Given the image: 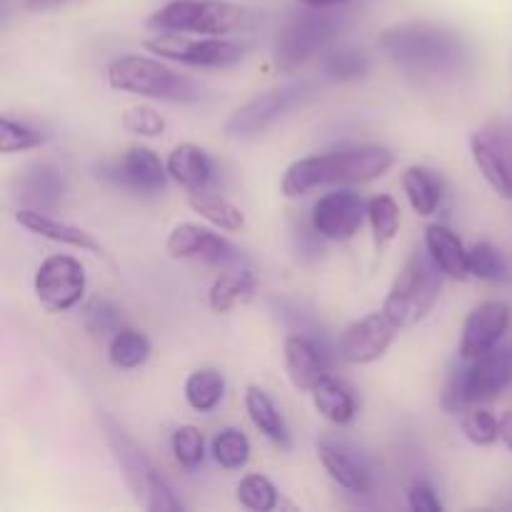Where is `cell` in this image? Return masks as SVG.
Returning a JSON list of instances; mask_svg holds the SVG:
<instances>
[{"label":"cell","instance_id":"cell-1","mask_svg":"<svg viewBox=\"0 0 512 512\" xmlns=\"http://www.w3.org/2000/svg\"><path fill=\"white\" fill-rule=\"evenodd\" d=\"M395 165V153L385 145H355L308 155L288 165L283 175L285 198H303L318 188H348L383 178Z\"/></svg>","mask_w":512,"mask_h":512},{"label":"cell","instance_id":"cell-2","mask_svg":"<svg viewBox=\"0 0 512 512\" xmlns=\"http://www.w3.org/2000/svg\"><path fill=\"white\" fill-rule=\"evenodd\" d=\"M378 48L410 73H455L468 60V45L455 30L418 20L385 30Z\"/></svg>","mask_w":512,"mask_h":512},{"label":"cell","instance_id":"cell-3","mask_svg":"<svg viewBox=\"0 0 512 512\" xmlns=\"http://www.w3.org/2000/svg\"><path fill=\"white\" fill-rule=\"evenodd\" d=\"M105 83L118 93L163 100V103H198L205 98V90L198 80L170 68L163 58H148V55L115 58L105 70Z\"/></svg>","mask_w":512,"mask_h":512},{"label":"cell","instance_id":"cell-4","mask_svg":"<svg viewBox=\"0 0 512 512\" xmlns=\"http://www.w3.org/2000/svg\"><path fill=\"white\" fill-rule=\"evenodd\" d=\"M443 278V270L430 260L428 253L410 255L385 295L383 313L400 330L415 328L438 303Z\"/></svg>","mask_w":512,"mask_h":512},{"label":"cell","instance_id":"cell-5","mask_svg":"<svg viewBox=\"0 0 512 512\" xmlns=\"http://www.w3.org/2000/svg\"><path fill=\"white\" fill-rule=\"evenodd\" d=\"M103 433L110 450H113L115 460H118L120 470H123L125 485H128L133 498L138 500L145 510L180 512L185 508V505L175 498L168 480L153 468L148 455L138 448V443H135L110 415H103Z\"/></svg>","mask_w":512,"mask_h":512},{"label":"cell","instance_id":"cell-6","mask_svg":"<svg viewBox=\"0 0 512 512\" xmlns=\"http://www.w3.org/2000/svg\"><path fill=\"white\" fill-rule=\"evenodd\" d=\"M333 8H308L290 13L275 35L273 60L278 73H295L313 55L328 48L340 33V20L330 13Z\"/></svg>","mask_w":512,"mask_h":512},{"label":"cell","instance_id":"cell-7","mask_svg":"<svg viewBox=\"0 0 512 512\" xmlns=\"http://www.w3.org/2000/svg\"><path fill=\"white\" fill-rule=\"evenodd\" d=\"M248 23V10L223 0H170L148 18L155 33L230 35Z\"/></svg>","mask_w":512,"mask_h":512},{"label":"cell","instance_id":"cell-8","mask_svg":"<svg viewBox=\"0 0 512 512\" xmlns=\"http://www.w3.org/2000/svg\"><path fill=\"white\" fill-rule=\"evenodd\" d=\"M143 48L170 63L193 68H228L245 58V45L228 35H190V33H155L143 40Z\"/></svg>","mask_w":512,"mask_h":512},{"label":"cell","instance_id":"cell-9","mask_svg":"<svg viewBox=\"0 0 512 512\" xmlns=\"http://www.w3.org/2000/svg\"><path fill=\"white\" fill-rule=\"evenodd\" d=\"M88 275L85 265L73 255H50L38 265L33 293L48 313H68L85 298Z\"/></svg>","mask_w":512,"mask_h":512},{"label":"cell","instance_id":"cell-10","mask_svg":"<svg viewBox=\"0 0 512 512\" xmlns=\"http://www.w3.org/2000/svg\"><path fill=\"white\" fill-rule=\"evenodd\" d=\"M470 155L485 183L503 200H512V123L490 120L470 138Z\"/></svg>","mask_w":512,"mask_h":512},{"label":"cell","instance_id":"cell-11","mask_svg":"<svg viewBox=\"0 0 512 512\" xmlns=\"http://www.w3.org/2000/svg\"><path fill=\"white\" fill-rule=\"evenodd\" d=\"M300 93H303V85H283V88L255 95L248 103L240 105L235 113H230V118L223 125V133L233 140H250L265 133L300 98Z\"/></svg>","mask_w":512,"mask_h":512},{"label":"cell","instance_id":"cell-12","mask_svg":"<svg viewBox=\"0 0 512 512\" xmlns=\"http://www.w3.org/2000/svg\"><path fill=\"white\" fill-rule=\"evenodd\" d=\"M368 220V200L348 188L325 193L313 208V230L325 240H353Z\"/></svg>","mask_w":512,"mask_h":512},{"label":"cell","instance_id":"cell-13","mask_svg":"<svg viewBox=\"0 0 512 512\" xmlns=\"http://www.w3.org/2000/svg\"><path fill=\"white\" fill-rule=\"evenodd\" d=\"M400 328L383 313H368L363 318L353 320L348 328L340 333V358L350 365H370L383 358L390 345L398 338Z\"/></svg>","mask_w":512,"mask_h":512},{"label":"cell","instance_id":"cell-14","mask_svg":"<svg viewBox=\"0 0 512 512\" xmlns=\"http://www.w3.org/2000/svg\"><path fill=\"white\" fill-rule=\"evenodd\" d=\"M512 323V310L503 300H485L465 318L460 333L458 355L463 360H475L500 345Z\"/></svg>","mask_w":512,"mask_h":512},{"label":"cell","instance_id":"cell-15","mask_svg":"<svg viewBox=\"0 0 512 512\" xmlns=\"http://www.w3.org/2000/svg\"><path fill=\"white\" fill-rule=\"evenodd\" d=\"M110 178L120 188H128L133 193L155 195L168 185V163L160 160L148 145H130L113 165H110Z\"/></svg>","mask_w":512,"mask_h":512},{"label":"cell","instance_id":"cell-16","mask_svg":"<svg viewBox=\"0 0 512 512\" xmlns=\"http://www.w3.org/2000/svg\"><path fill=\"white\" fill-rule=\"evenodd\" d=\"M512 385V350L498 345L475 360H465V395L470 405L488 403Z\"/></svg>","mask_w":512,"mask_h":512},{"label":"cell","instance_id":"cell-17","mask_svg":"<svg viewBox=\"0 0 512 512\" xmlns=\"http://www.w3.org/2000/svg\"><path fill=\"white\" fill-rule=\"evenodd\" d=\"M165 253L175 260H203V263H228L235 248L215 230L198 223L175 225L165 240Z\"/></svg>","mask_w":512,"mask_h":512},{"label":"cell","instance_id":"cell-18","mask_svg":"<svg viewBox=\"0 0 512 512\" xmlns=\"http://www.w3.org/2000/svg\"><path fill=\"white\" fill-rule=\"evenodd\" d=\"M15 223H18L20 228L28 230V233L38 235V238L50 240V243L68 245V248L83 250V253L105 258V245L100 243L93 233H88V230L80 228V225L53 218V215H48L45 210L18 208V213H15Z\"/></svg>","mask_w":512,"mask_h":512},{"label":"cell","instance_id":"cell-19","mask_svg":"<svg viewBox=\"0 0 512 512\" xmlns=\"http://www.w3.org/2000/svg\"><path fill=\"white\" fill-rule=\"evenodd\" d=\"M285 373H288L290 385L298 393H310L320 378L328 375V363H325L323 350L318 343L305 335H290L283 343Z\"/></svg>","mask_w":512,"mask_h":512},{"label":"cell","instance_id":"cell-20","mask_svg":"<svg viewBox=\"0 0 512 512\" xmlns=\"http://www.w3.org/2000/svg\"><path fill=\"white\" fill-rule=\"evenodd\" d=\"M318 458L325 473L348 493L368 495L373 490V473L365 465V460L355 455V450L335 443H318Z\"/></svg>","mask_w":512,"mask_h":512},{"label":"cell","instance_id":"cell-21","mask_svg":"<svg viewBox=\"0 0 512 512\" xmlns=\"http://www.w3.org/2000/svg\"><path fill=\"white\" fill-rule=\"evenodd\" d=\"M425 253L430 255L435 265L443 270L445 278L453 280H468L470 265H468V248L463 245L458 233L448 228V225L433 223L425 228L423 233Z\"/></svg>","mask_w":512,"mask_h":512},{"label":"cell","instance_id":"cell-22","mask_svg":"<svg viewBox=\"0 0 512 512\" xmlns=\"http://www.w3.org/2000/svg\"><path fill=\"white\" fill-rule=\"evenodd\" d=\"M65 195V178L58 168L48 163H35L20 170L18 198L25 200V208L45 210L60 203Z\"/></svg>","mask_w":512,"mask_h":512},{"label":"cell","instance_id":"cell-23","mask_svg":"<svg viewBox=\"0 0 512 512\" xmlns=\"http://www.w3.org/2000/svg\"><path fill=\"white\" fill-rule=\"evenodd\" d=\"M313 405L320 418H325L333 425H350L358 418V400H355L353 388L345 380L325 375L310 390Z\"/></svg>","mask_w":512,"mask_h":512},{"label":"cell","instance_id":"cell-24","mask_svg":"<svg viewBox=\"0 0 512 512\" xmlns=\"http://www.w3.org/2000/svg\"><path fill=\"white\" fill-rule=\"evenodd\" d=\"M168 173L180 188L195 193V190H208L213 180V163L200 145L180 143L168 155Z\"/></svg>","mask_w":512,"mask_h":512},{"label":"cell","instance_id":"cell-25","mask_svg":"<svg viewBox=\"0 0 512 512\" xmlns=\"http://www.w3.org/2000/svg\"><path fill=\"white\" fill-rule=\"evenodd\" d=\"M243 403H245V413H248L250 423L255 425V430H258L263 438H268L270 443L285 448L290 440V433H288V425H285L283 413H280L278 405L273 403V398H270L260 385H248V388H245Z\"/></svg>","mask_w":512,"mask_h":512},{"label":"cell","instance_id":"cell-26","mask_svg":"<svg viewBox=\"0 0 512 512\" xmlns=\"http://www.w3.org/2000/svg\"><path fill=\"white\" fill-rule=\"evenodd\" d=\"M255 290H258V280L248 268L228 270L213 280L208 290V303L213 313L225 315L240 305H248L255 298Z\"/></svg>","mask_w":512,"mask_h":512},{"label":"cell","instance_id":"cell-27","mask_svg":"<svg viewBox=\"0 0 512 512\" xmlns=\"http://www.w3.org/2000/svg\"><path fill=\"white\" fill-rule=\"evenodd\" d=\"M403 193L410 208L420 218H428L443 203V180L438 178L435 170L425 168V165H410L403 173Z\"/></svg>","mask_w":512,"mask_h":512},{"label":"cell","instance_id":"cell-28","mask_svg":"<svg viewBox=\"0 0 512 512\" xmlns=\"http://www.w3.org/2000/svg\"><path fill=\"white\" fill-rule=\"evenodd\" d=\"M188 208L223 233H240L245 228V213L223 195L195 190V193H188Z\"/></svg>","mask_w":512,"mask_h":512},{"label":"cell","instance_id":"cell-29","mask_svg":"<svg viewBox=\"0 0 512 512\" xmlns=\"http://www.w3.org/2000/svg\"><path fill=\"white\" fill-rule=\"evenodd\" d=\"M225 398V378L215 368H198L185 378V403L198 413H210Z\"/></svg>","mask_w":512,"mask_h":512},{"label":"cell","instance_id":"cell-30","mask_svg":"<svg viewBox=\"0 0 512 512\" xmlns=\"http://www.w3.org/2000/svg\"><path fill=\"white\" fill-rule=\"evenodd\" d=\"M150 353H153V345H150L148 335L133 328L115 330L108 343V360L118 370L140 368L148 363Z\"/></svg>","mask_w":512,"mask_h":512},{"label":"cell","instance_id":"cell-31","mask_svg":"<svg viewBox=\"0 0 512 512\" xmlns=\"http://www.w3.org/2000/svg\"><path fill=\"white\" fill-rule=\"evenodd\" d=\"M400 223H403V215H400V205L393 195H373L368 200V225L373 230L375 250L383 253L400 233Z\"/></svg>","mask_w":512,"mask_h":512},{"label":"cell","instance_id":"cell-32","mask_svg":"<svg viewBox=\"0 0 512 512\" xmlns=\"http://www.w3.org/2000/svg\"><path fill=\"white\" fill-rule=\"evenodd\" d=\"M210 453L223 470H240L250 460V440L243 430L223 428L220 433H215Z\"/></svg>","mask_w":512,"mask_h":512},{"label":"cell","instance_id":"cell-33","mask_svg":"<svg viewBox=\"0 0 512 512\" xmlns=\"http://www.w3.org/2000/svg\"><path fill=\"white\" fill-rule=\"evenodd\" d=\"M323 70L330 80H358L363 75H368L370 60L363 50L350 48V45H340V48H333L325 53L323 58Z\"/></svg>","mask_w":512,"mask_h":512},{"label":"cell","instance_id":"cell-34","mask_svg":"<svg viewBox=\"0 0 512 512\" xmlns=\"http://www.w3.org/2000/svg\"><path fill=\"white\" fill-rule=\"evenodd\" d=\"M468 265H470V278H478L483 283H500L508 280V263L488 240H480L468 248Z\"/></svg>","mask_w":512,"mask_h":512},{"label":"cell","instance_id":"cell-35","mask_svg":"<svg viewBox=\"0 0 512 512\" xmlns=\"http://www.w3.org/2000/svg\"><path fill=\"white\" fill-rule=\"evenodd\" d=\"M235 495H238V503L243 508L253 512H270L280 505V495L275 483L260 473L245 475L238 483V488H235Z\"/></svg>","mask_w":512,"mask_h":512},{"label":"cell","instance_id":"cell-36","mask_svg":"<svg viewBox=\"0 0 512 512\" xmlns=\"http://www.w3.org/2000/svg\"><path fill=\"white\" fill-rule=\"evenodd\" d=\"M460 430L478 448H490V445H495L500 440V420L490 410L480 408V403L470 405L465 410L463 420H460Z\"/></svg>","mask_w":512,"mask_h":512},{"label":"cell","instance_id":"cell-37","mask_svg":"<svg viewBox=\"0 0 512 512\" xmlns=\"http://www.w3.org/2000/svg\"><path fill=\"white\" fill-rule=\"evenodd\" d=\"M48 135L38 128H30L25 123H15L8 115L0 118V153L13 155V153H25V150H33L45 145Z\"/></svg>","mask_w":512,"mask_h":512},{"label":"cell","instance_id":"cell-38","mask_svg":"<svg viewBox=\"0 0 512 512\" xmlns=\"http://www.w3.org/2000/svg\"><path fill=\"white\" fill-rule=\"evenodd\" d=\"M170 448H173L175 463L183 470H195L198 465H203L205 438L195 425H180L170 438Z\"/></svg>","mask_w":512,"mask_h":512},{"label":"cell","instance_id":"cell-39","mask_svg":"<svg viewBox=\"0 0 512 512\" xmlns=\"http://www.w3.org/2000/svg\"><path fill=\"white\" fill-rule=\"evenodd\" d=\"M168 128V120L150 105H133L123 113V130L138 138H160Z\"/></svg>","mask_w":512,"mask_h":512},{"label":"cell","instance_id":"cell-40","mask_svg":"<svg viewBox=\"0 0 512 512\" xmlns=\"http://www.w3.org/2000/svg\"><path fill=\"white\" fill-rule=\"evenodd\" d=\"M440 405L448 413H465L470 408L468 395H465V360L460 358L458 365H453L445 378L443 390H440Z\"/></svg>","mask_w":512,"mask_h":512},{"label":"cell","instance_id":"cell-41","mask_svg":"<svg viewBox=\"0 0 512 512\" xmlns=\"http://www.w3.org/2000/svg\"><path fill=\"white\" fill-rule=\"evenodd\" d=\"M83 320L88 325L90 333L95 335H105V333H115L120 330V313L113 303L108 300H90L83 310Z\"/></svg>","mask_w":512,"mask_h":512},{"label":"cell","instance_id":"cell-42","mask_svg":"<svg viewBox=\"0 0 512 512\" xmlns=\"http://www.w3.org/2000/svg\"><path fill=\"white\" fill-rule=\"evenodd\" d=\"M408 508L413 512H443V503L433 485L413 483L408 488Z\"/></svg>","mask_w":512,"mask_h":512},{"label":"cell","instance_id":"cell-43","mask_svg":"<svg viewBox=\"0 0 512 512\" xmlns=\"http://www.w3.org/2000/svg\"><path fill=\"white\" fill-rule=\"evenodd\" d=\"M65 3H70V0H23V8L38 13V10L60 8V5H65Z\"/></svg>","mask_w":512,"mask_h":512},{"label":"cell","instance_id":"cell-44","mask_svg":"<svg viewBox=\"0 0 512 512\" xmlns=\"http://www.w3.org/2000/svg\"><path fill=\"white\" fill-rule=\"evenodd\" d=\"M500 440L505 443V448L512 450V410L500 418Z\"/></svg>","mask_w":512,"mask_h":512},{"label":"cell","instance_id":"cell-45","mask_svg":"<svg viewBox=\"0 0 512 512\" xmlns=\"http://www.w3.org/2000/svg\"><path fill=\"white\" fill-rule=\"evenodd\" d=\"M300 5H308V8H338L345 0H295Z\"/></svg>","mask_w":512,"mask_h":512},{"label":"cell","instance_id":"cell-46","mask_svg":"<svg viewBox=\"0 0 512 512\" xmlns=\"http://www.w3.org/2000/svg\"><path fill=\"white\" fill-rule=\"evenodd\" d=\"M510 350H512V345H510Z\"/></svg>","mask_w":512,"mask_h":512}]
</instances>
